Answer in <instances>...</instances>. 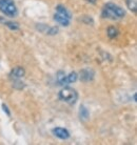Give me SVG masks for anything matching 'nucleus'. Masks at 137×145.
Wrapping results in <instances>:
<instances>
[{"instance_id": "412c9836", "label": "nucleus", "mask_w": 137, "mask_h": 145, "mask_svg": "<svg viewBox=\"0 0 137 145\" xmlns=\"http://www.w3.org/2000/svg\"><path fill=\"white\" fill-rule=\"evenodd\" d=\"M133 99H134V102H136V94H134V96H133Z\"/></svg>"}, {"instance_id": "f257e3e1", "label": "nucleus", "mask_w": 137, "mask_h": 145, "mask_svg": "<svg viewBox=\"0 0 137 145\" xmlns=\"http://www.w3.org/2000/svg\"><path fill=\"white\" fill-rule=\"evenodd\" d=\"M126 16V11L118 4H115L113 2L105 3L101 10V17L110 20H118Z\"/></svg>"}, {"instance_id": "f3484780", "label": "nucleus", "mask_w": 137, "mask_h": 145, "mask_svg": "<svg viewBox=\"0 0 137 145\" xmlns=\"http://www.w3.org/2000/svg\"><path fill=\"white\" fill-rule=\"evenodd\" d=\"M59 32V29H58L57 26H49V29H47V32H45V34H47V35H50V36H54V35H56V34Z\"/></svg>"}, {"instance_id": "dca6fc26", "label": "nucleus", "mask_w": 137, "mask_h": 145, "mask_svg": "<svg viewBox=\"0 0 137 145\" xmlns=\"http://www.w3.org/2000/svg\"><path fill=\"white\" fill-rule=\"evenodd\" d=\"M12 82H13V87L16 88V89H22L25 86V84L23 82H21V79L15 80V81H12Z\"/></svg>"}, {"instance_id": "f03ea898", "label": "nucleus", "mask_w": 137, "mask_h": 145, "mask_svg": "<svg viewBox=\"0 0 137 145\" xmlns=\"http://www.w3.org/2000/svg\"><path fill=\"white\" fill-rule=\"evenodd\" d=\"M58 98L62 102H65L68 105H74L78 100V93L75 88L70 86H63L58 93Z\"/></svg>"}, {"instance_id": "7ed1b4c3", "label": "nucleus", "mask_w": 137, "mask_h": 145, "mask_svg": "<svg viewBox=\"0 0 137 145\" xmlns=\"http://www.w3.org/2000/svg\"><path fill=\"white\" fill-rule=\"evenodd\" d=\"M0 12L7 17H16L18 15V8L14 0H0Z\"/></svg>"}, {"instance_id": "a211bd4d", "label": "nucleus", "mask_w": 137, "mask_h": 145, "mask_svg": "<svg viewBox=\"0 0 137 145\" xmlns=\"http://www.w3.org/2000/svg\"><path fill=\"white\" fill-rule=\"evenodd\" d=\"M36 29H38L39 32H41V33H45V32H47V29H49V25L44 24V23H37Z\"/></svg>"}, {"instance_id": "6e6552de", "label": "nucleus", "mask_w": 137, "mask_h": 145, "mask_svg": "<svg viewBox=\"0 0 137 145\" xmlns=\"http://www.w3.org/2000/svg\"><path fill=\"white\" fill-rule=\"evenodd\" d=\"M56 81L59 85L61 86H67L68 85V77H67V74H65V71H58L56 72Z\"/></svg>"}, {"instance_id": "39448f33", "label": "nucleus", "mask_w": 137, "mask_h": 145, "mask_svg": "<svg viewBox=\"0 0 137 145\" xmlns=\"http://www.w3.org/2000/svg\"><path fill=\"white\" fill-rule=\"evenodd\" d=\"M25 75V69L22 66H15L14 69H11V72L9 74V78L11 81L15 80H20L22 79Z\"/></svg>"}, {"instance_id": "9d476101", "label": "nucleus", "mask_w": 137, "mask_h": 145, "mask_svg": "<svg viewBox=\"0 0 137 145\" xmlns=\"http://www.w3.org/2000/svg\"><path fill=\"white\" fill-rule=\"evenodd\" d=\"M0 23H2L3 25L7 26L11 31H18V29H20L19 23L14 22V21H9V20H5L3 17H0Z\"/></svg>"}, {"instance_id": "f8f14e48", "label": "nucleus", "mask_w": 137, "mask_h": 145, "mask_svg": "<svg viewBox=\"0 0 137 145\" xmlns=\"http://www.w3.org/2000/svg\"><path fill=\"white\" fill-rule=\"evenodd\" d=\"M119 35V31L116 29L115 26H109L107 29V36L109 37V39H115Z\"/></svg>"}, {"instance_id": "aec40b11", "label": "nucleus", "mask_w": 137, "mask_h": 145, "mask_svg": "<svg viewBox=\"0 0 137 145\" xmlns=\"http://www.w3.org/2000/svg\"><path fill=\"white\" fill-rule=\"evenodd\" d=\"M87 2H89L90 4H95L96 2H97V0H86Z\"/></svg>"}, {"instance_id": "4468645a", "label": "nucleus", "mask_w": 137, "mask_h": 145, "mask_svg": "<svg viewBox=\"0 0 137 145\" xmlns=\"http://www.w3.org/2000/svg\"><path fill=\"white\" fill-rule=\"evenodd\" d=\"M67 77H68V84L71 83H75L76 81L78 80V74L76 72H71L68 75H67Z\"/></svg>"}, {"instance_id": "2eb2a0df", "label": "nucleus", "mask_w": 137, "mask_h": 145, "mask_svg": "<svg viewBox=\"0 0 137 145\" xmlns=\"http://www.w3.org/2000/svg\"><path fill=\"white\" fill-rule=\"evenodd\" d=\"M80 21L83 22L84 24H88V25H90V24H93L94 23V19L89 16V15H83L82 17L80 18Z\"/></svg>"}, {"instance_id": "6ab92c4d", "label": "nucleus", "mask_w": 137, "mask_h": 145, "mask_svg": "<svg viewBox=\"0 0 137 145\" xmlns=\"http://www.w3.org/2000/svg\"><path fill=\"white\" fill-rule=\"evenodd\" d=\"M1 107H2V110H3V112L7 115V117H11V112H10V109H9V107H7V104H4V103H2V105H1Z\"/></svg>"}, {"instance_id": "1a4fd4ad", "label": "nucleus", "mask_w": 137, "mask_h": 145, "mask_svg": "<svg viewBox=\"0 0 137 145\" xmlns=\"http://www.w3.org/2000/svg\"><path fill=\"white\" fill-rule=\"evenodd\" d=\"M55 12L72 20V13L68 11V10L65 7V5H62V4H57V5L55 7Z\"/></svg>"}, {"instance_id": "ddd939ff", "label": "nucleus", "mask_w": 137, "mask_h": 145, "mask_svg": "<svg viewBox=\"0 0 137 145\" xmlns=\"http://www.w3.org/2000/svg\"><path fill=\"white\" fill-rule=\"evenodd\" d=\"M126 7L130 10L132 13H137V0H126Z\"/></svg>"}, {"instance_id": "423d86ee", "label": "nucleus", "mask_w": 137, "mask_h": 145, "mask_svg": "<svg viewBox=\"0 0 137 145\" xmlns=\"http://www.w3.org/2000/svg\"><path fill=\"white\" fill-rule=\"evenodd\" d=\"M52 133L54 134L55 137H57L60 140H68L70 138V131L65 127H54Z\"/></svg>"}, {"instance_id": "9b49d317", "label": "nucleus", "mask_w": 137, "mask_h": 145, "mask_svg": "<svg viewBox=\"0 0 137 145\" xmlns=\"http://www.w3.org/2000/svg\"><path fill=\"white\" fill-rule=\"evenodd\" d=\"M79 118L81 121H88L90 119V112L84 105H80L79 107Z\"/></svg>"}, {"instance_id": "0eeeda50", "label": "nucleus", "mask_w": 137, "mask_h": 145, "mask_svg": "<svg viewBox=\"0 0 137 145\" xmlns=\"http://www.w3.org/2000/svg\"><path fill=\"white\" fill-rule=\"evenodd\" d=\"M53 19H54V21H56L58 24H60L61 26H65V27H67V26H68L71 24V19L67 18V17H65V16H62V15H60V14H58L56 12H55Z\"/></svg>"}, {"instance_id": "20e7f679", "label": "nucleus", "mask_w": 137, "mask_h": 145, "mask_svg": "<svg viewBox=\"0 0 137 145\" xmlns=\"http://www.w3.org/2000/svg\"><path fill=\"white\" fill-rule=\"evenodd\" d=\"M94 78H95V71L93 69H82L78 74V79L83 82V83H88V82H91L93 81Z\"/></svg>"}]
</instances>
